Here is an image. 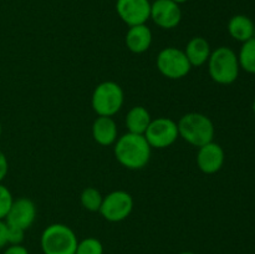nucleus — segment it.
<instances>
[{
	"label": "nucleus",
	"instance_id": "8",
	"mask_svg": "<svg viewBox=\"0 0 255 254\" xmlns=\"http://www.w3.org/2000/svg\"><path fill=\"white\" fill-rule=\"evenodd\" d=\"M133 209V198L126 191H114L104 197L100 213L106 221L116 223L122 222Z\"/></svg>",
	"mask_w": 255,
	"mask_h": 254
},
{
	"label": "nucleus",
	"instance_id": "7",
	"mask_svg": "<svg viewBox=\"0 0 255 254\" xmlns=\"http://www.w3.org/2000/svg\"><path fill=\"white\" fill-rule=\"evenodd\" d=\"M147 142L152 148H166L173 144L179 137L178 126L168 117H158L152 120L144 132Z\"/></svg>",
	"mask_w": 255,
	"mask_h": 254
},
{
	"label": "nucleus",
	"instance_id": "13",
	"mask_svg": "<svg viewBox=\"0 0 255 254\" xmlns=\"http://www.w3.org/2000/svg\"><path fill=\"white\" fill-rule=\"evenodd\" d=\"M152 31L146 24L129 26L126 34V46L133 54H143L151 47Z\"/></svg>",
	"mask_w": 255,
	"mask_h": 254
},
{
	"label": "nucleus",
	"instance_id": "4",
	"mask_svg": "<svg viewBox=\"0 0 255 254\" xmlns=\"http://www.w3.org/2000/svg\"><path fill=\"white\" fill-rule=\"evenodd\" d=\"M77 243L76 233L62 223L50 224L44 229L40 238L44 254H75Z\"/></svg>",
	"mask_w": 255,
	"mask_h": 254
},
{
	"label": "nucleus",
	"instance_id": "23",
	"mask_svg": "<svg viewBox=\"0 0 255 254\" xmlns=\"http://www.w3.org/2000/svg\"><path fill=\"white\" fill-rule=\"evenodd\" d=\"M7 171H9V163H7V158L4 154V152L0 151V183L4 181L6 177Z\"/></svg>",
	"mask_w": 255,
	"mask_h": 254
},
{
	"label": "nucleus",
	"instance_id": "19",
	"mask_svg": "<svg viewBox=\"0 0 255 254\" xmlns=\"http://www.w3.org/2000/svg\"><path fill=\"white\" fill-rule=\"evenodd\" d=\"M80 199H81V204L85 209L90 212H99L101 208L104 197H102L101 192L97 191L96 188L87 187L82 191Z\"/></svg>",
	"mask_w": 255,
	"mask_h": 254
},
{
	"label": "nucleus",
	"instance_id": "16",
	"mask_svg": "<svg viewBox=\"0 0 255 254\" xmlns=\"http://www.w3.org/2000/svg\"><path fill=\"white\" fill-rule=\"evenodd\" d=\"M228 32L237 41L246 42L254 37L255 25L253 20L247 15H234L228 21Z\"/></svg>",
	"mask_w": 255,
	"mask_h": 254
},
{
	"label": "nucleus",
	"instance_id": "21",
	"mask_svg": "<svg viewBox=\"0 0 255 254\" xmlns=\"http://www.w3.org/2000/svg\"><path fill=\"white\" fill-rule=\"evenodd\" d=\"M12 202H14V198H12L11 192L9 191L7 187L0 183V221H5V217H6Z\"/></svg>",
	"mask_w": 255,
	"mask_h": 254
},
{
	"label": "nucleus",
	"instance_id": "6",
	"mask_svg": "<svg viewBox=\"0 0 255 254\" xmlns=\"http://www.w3.org/2000/svg\"><path fill=\"white\" fill-rule=\"evenodd\" d=\"M156 65L158 71L164 77L171 80H178L187 76L192 69L183 50L173 46L166 47L159 51Z\"/></svg>",
	"mask_w": 255,
	"mask_h": 254
},
{
	"label": "nucleus",
	"instance_id": "18",
	"mask_svg": "<svg viewBox=\"0 0 255 254\" xmlns=\"http://www.w3.org/2000/svg\"><path fill=\"white\" fill-rule=\"evenodd\" d=\"M239 66L244 71L255 75V36L243 42L238 55Z\"/></svg>",
	"mask_w": 255,
	"mask_h": 254
},
{
	"label": "nucleus",
	"instance_id": "14",
	"mask_svg": "<svg viewBox=\"0 0 255 254\" xmlns=\"http://www.w3.org/2000/svg\"><path fill=\"white\" fill-rule=\"evenodd\" d=\"M117 125L112 117L99 116L92 125V137L101 146H111L117 141Z\"/></svg>",
	"mask_w": 255,
	"mask_h": 254
},
{
	"label": "nucleus",
	"instance_id": "22",
	"mask_svg": "<svg viewBox=\"0 0 255 254\" xmlns=\"http://www.w3.org/2000/svg\"><path fill=\"white\" fill-rule=\"evenodd\" d=\"M25 231L21 228H17V227L7 226V244L10 246H17V244H21L24 241Z\"/></svg>",
	"mask_w": 255,
	"mask_h": 254
},
{
	"label": "nucleus",
	"instance_id": "12",
	"mask_svg": "<svg viewBox=\"0 0 255 254\" xmlns=\"http://www.w3.org/2000/svg\"><path fill=\"white\" fill-rule=\"evenodd\" d=\"M226 154L221 144L216 142H209L199 147L197 152V166L203 173L213 174L221 171L224 164Z\"/></svg>",
	"mask_w": 255,
	"mask_h": 254
},
{
	"label": "nucleus",
	"instance_id": "28",
	"mask_svg": "<svg viewBox=\"0 0 255 254\" xmlns=\"http://www.w3.org/2000/svg\"><path fill=\"white\" fill-rule=\"evenodd\" d=\"M179 254H194L193 252H182V253H179Z\"/></svg>",
	"mask_w": 255,
	"mask_h": 254
},
{
	"label": "nucleus",
	"instance_id": "1",
	"mask_svg": "<svg viewBox=\"0 0 255 254\" xmlns=\"http://www.w3.org/2000/svg\"><path fill=\"white\" fill-rule=\"evenodd\" d=\"M152 147L144 134L127 132L115 142V157L120 164L128 169H141L151 158Z\"/></svg>",
	"mask_w": 255,
	"mask_h": 254
},
{
	"label": "nucleus",
	"instance_id": "26",
	"mask_svg": "<svg viewBox=\"0 0 255 254\" xmlns=\"http://www.w3.org/2000/svg\"><path fill=\"white\" fill-rule=\"evenodd\" d=\"M173 1L174 2H177V4H183V2H187V1H188V0H173Z\"/></svg>",
	"mask_w": 255,
	"mask_h": 254
},
{
	"label": "nucleus",
	"instance_id": "5",
	"mask_svg": "<svg viewBox=\"0 0 255 254\" xmlns=\"http://www.w3.org/2000/svg\"><path fill=\"white\" fill-rule=\"evenodd\" d=\"M124 90L117 82L105 81L94 90L91 105L99 116L112 117L124 106Z\"/></svg>",
	"mask_w": 255,
	"mask_h": 254
},
{
	"label": "nucleus",
	"instance_id": "3",
	"mask_svg": "<svg viewBox=\"0 0 255 254\" xmlns=\"http://www.w3.org/2000/svg\"><path fill=\"white\" fill-rule=\"evenodd\" d=\"M209 76L219 85H231L238 79L239 60L238 55L227 46L217 47L211 52L208 59Z\"/></svg>",
	"mask_w": 255,
	"mask_h": 254
},
{
	"label": "nucleus",
	"instance_id": "27",
	"mask_svg": "<svg viewBox=\"0 0 255 254\" xmlns=\"http://www.w3.org/2000/svg\"><path fill=\"white\" fill-rule=\"evenodd\" d=\"M252 109H253V112H254V115H255V99H254V101H253V105H252Z\"/></svg>",
	"mask_w": 255,
	"mask_h": 254
},
{
	"label": "nucleus",
	"instance_id": "20",
	"mask_svg": "<svg viewBox=\"0 0 255 254\" xmlns=\"http://www.w3.org/2000/svg\"><path fill=\"white\" fill-rule=\"evenodd\" d=\"M75 254H104V246L94 237L79 241Z\"/></svg>",
	"mask_w": 255,
	"mask_h": 254
},
{
	"label": "nucleus",
	"instance_id": "25",
	"mask_svg": "<svg viewBox=\"0 0 255 254\" xmlns=\"http://www.w3.org/2000/svg\"><path fill=\"white\" fill-rule=\"evenodd\" d=\"M2 254H29V252L21 244H17V246H9Z\"/></svg>",
	"mask_w": 255,
	"mask_h": 254
},
{
	"label": "nucleus",
	"instance_id": "9",
	"mask_svg": "<svg viewBox=\"0 0 255 254\" xmlns=\"http://www.w3.org/2000/svg\"><path fill=\"white\" fill-rule=\"evenodd\" d=\"M116 11L120 19L128 26L146 24L151 16L149 0H117Z\"/></svg>",
	"mask_w": 255,
	"mask_h": 254
},
{
	"label": "nucleus",
	"instance_id": "11",
	"mask_svg": "<svg viewBox=\"0 0 255 254\" xmlns=\"http://www.w3.org/2000/svg\"><path fill=\"white\" fill-rule=\"evenodd\" d=\"M35 218H36V207L34 202L22 197V198L14 199L5 217V222L7 226L17 227L26 231L32 226Z\"/></svg>",
	"mask_w": 255,
	"mask_h": 254
},
{
	"label": "nucleus",
	"instance_id": "2",
	"mask_svg": "<svg viewBox=\"0 0 255 254\" xmlns=\"http://www.w3.org/2000/svg\"><path fill=\"white\" fill-rule=\"evenodd\" d=\"M179 137L194 147H202L213 141L214 125L208 116L199 112H189L177 124Z\"/></svg>",
	"mask_w": 255,
	"mask_h": 254
},
{
	"label": "nucleus",
	"instance_id": "29",
	"mask_svg": "<svg viewBox=\"0 0 255 254\" xmlns=\"http://www.w3.org/2000/svg\"><path fill=\"white\" fill-rule=\"evenodd\" d=\"M1 133H2V127H1V124H0V137H1Z\"/></svg>",
	"mask_w": 255,
	"mask_h": 254
},
{
	"label": "nucleus",
	"instance_id": "15",
	"mask_svg": "<svg viewBox=\"0 0 255 254\" xmlns=\"http://www.w3.org/2000/svg\"><path fill=\"white\" fill-rule=\"evenodd\" d=\"M183 51L192 67H198L207 64L212 52L209 42L202 36L192 37Z\"/></svg>",
	"mask_w": 255,
	"mask_h": 254
},
{
	"label": "nucleus",
	"instance_id": "10",
	"mask_svg": "<svg viewBox=\"0 0 255 254\" xmlns=\"http://www.w3.org/2000/svg\"><path fill=\"white\" fill-rule=\"evenodd\" d=\"M152 21L161 29H173L182 20V10L173 0H154L151 2Z\"/></svg>",
	"mask_w": 255,
	"mask_h": 254
},
{
	"label": "nucleus",
	"instance_id": "24",
	"mask_svg": "<svg viewBox=\"0 0 255 254\" xmlns=\"http://www.w3.org/2000/svg\"><path fill=\"white\" fill-rule=\"evenodd\" d=\"M7 246V224L5 221H0V249Z\"/></svg>",
	"mask_w": 255,
	"mask_h": 254
},
{
	"label": "nucleus",
	"instance_id": "17",
	"mask_svg": "<svg viewBox=\"0 0 255 254\" xmlns=\"http://www.w3.org/2000/svg\"><path fill=\"white\" fill-rule=\"evenodd\" d=\"M151 121V115L143 106L132 107L126 116V126L131 133L144 134Z\"/></svg>",
	"mask_w": 255,
	"mask_h": 254
}]
</instances>
